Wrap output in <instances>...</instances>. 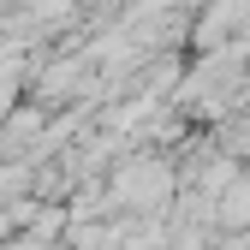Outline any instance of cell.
Here are the masks:
<instances>
[{"label": "cell", "instance_id": "cell-1", "mask_svg": "<svg viewBox=\"0 0 250 250\" xmlns=\"http://www.w3.org/2000/svg\"><path fill=\"white\" fill-rule=\"evenodd\" d=\"M179 191V167L167 149H149V143H131L125 161L107 173V197L113 208H131V214H161Z\"/></svg>", "mask_w": 250, "mask_h": 250}]
</instances>
